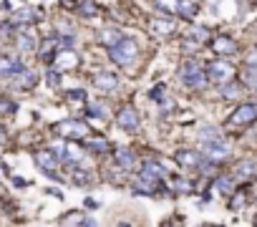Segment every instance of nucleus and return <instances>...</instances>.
<instances>
[{
	"instance_id": "nucleus-1",
	"label": "nucleus",
	"mask_w": 257,
	"mask_h": 227,
	"mask_svg": "<svg viewBox=\"0 0 257 227\" xmlns=\"http://www.w3.org/2000/svg\"><path fill=\"white\" fill-rule=\"evenodd\" d=\"M177 73H179V81L184 86H189V88H202L207 83V68H202L199 61H194V58L182 61Z\"/></svg>"
},
{
	"instance_id": "nucleus-2",
	"label": "nucleus",
	"mask_w": 257,
	"mask_h": 227,
	"mask_svg": "<svg viewBox=\"0 0 257 227\" xmlns=\"http://www.w3.org/2000/svg\"><path fill=\"white\" fill-rule=\"evenodd\" d=\"M108 56L116 66H128V63H134V58L139 56V46L134 38H121L116 46L108 48Z\"/></svg>"
},
{
	"instance_id": "nucleus-3",
	"label": "nucleus",
	"mask_w": 257,
	"mask_h": 227,
	"mask_svg": "<svg viewBox=\"0 0 257 227\" xmlns=\"http://www.w3.org/2000/svg\"><path fill=\"white\" fill-rule=\"evenodd\" d=\"M53 132H56L58 137L68 139V142H78V139H86L91 129H88L83 122H78V119H66V122H58V124L53 127Z\"/></svg>"
},
{
	"instance_id": "nucleus-4",
	"label": "nucleus",
	"mask_w": 257,
	"mask_h": 227,
	"mask_svg": "<svg viewBox=\"0 0 257 227\" xmlns=\"http://www.w3.org/2000/svg\"><path fill=\"white\" fill-rule=\"evenodd\" d=\"M257 122V101H247V103H239L234 111H232V117H229V127H247Z\"/></svg>"
},
{
	"instance_id": "nucleus-5",
	"label": "nucleus",
	"mask_w": 257,
	"mask_h": 227,
	"mask_svg": "<svg viewBox=\"0 0 257 227\" xmlns=\"http://www.w3.org/2000/svg\"><path fill=\"white\" fill-rule=\"evenodd\" d=\"M207 78L212 81V83H229L232 78H234V68L227 63V61H212V63H207Z\"/></svg>"
},
{
	"instance_id": "nucleus-6",
	"label": "nucleus",
	"mask_w": 257,
	"mask_h": 227,
	"mask_svg": "<svg viewBox=\"0 0 257 227\" xmlns=\"http://www.w3.org/2000/svg\"><path fill=\"white\" fill-rule=\"evenodd\" d=\"M202 149H204V157L212 159V162H224L232 157V149L222 142V139H212V142H202Z\"/></svg>"
},
{
	"instance_id": "nucleus-7",
	"label": "nucleus",
	"mask_w": 257,
	"mask_h": 227,
	"mask_svg": "<svg viewBox=\"0 0 257 227\" xmlns=\"http://www.w3.org/2000/svg\"><path fill=\"white\" fill-rule=\"evenodd\" d=\"M36 164L48 174V177H53V179H58V174H56V167H58V157H56V152L53 149H43V152H36Z\"/></svg>"
},
{
	"instance_id": "nucleus-8",
	"label": "nucleus",
	"mask_w": 257,
	"mask_h": 227,
	"mask_svg": "<svg viewBox=\"0 0 257 227\" xmlns=\"http://www.w3.org/2000/svg\"><path fill=\"white\" fill-rule=\"evenodd\" d=\"M116 124L126 132H137L139 129V111L134 106H123L118 111V117H116Z\"/></svg>"
},
{
	"instance_id": "nucleus-9",
	"label": "nucleus",
	"mask_w": 257,
	"mask_h": 227,
	"mask_svg": "<svg viewBox=\"0 0 257 227\" xmlns=\"http://www.w3.org/2000/svg\"><path fill=\"white\" fill-rule=\"evenodd\" d=\"M53 152H56V157L61 159V162H81V157H83V149L81 147H73V144H56L53 147Z\"/></svg>"
},
{
	"instance_id": "nucleus-10",
	"label": "nucleus",
	"mask_w": 257,
	"mask_h": 227,
	"mask_svg": "<svg viewBox=\"0 0 257 227\" xmlns=\"http://www.w3.org/2000/svg\"><path fill=\"white\" fill-rule=\"evenodd\" d=\"M56 66H58V71H71V68H76V66H78V53L71 51V48H58V53H56Z\"/></svg>"
},
{
	"instance_id": "nucleus-11",
	"label": "nucleus",
	"mask_w": 257,
	"mask_h": 227,
	"mask_svg": "<svg viewBox=\"0 0 257 227\" xmlns=\"http://www.w3.org/2000/svg\"><path fill=\"white\" fill-rule=\"evenodd\" d=\"M212 51L217 56H232V53H237V41L229 36H217L212 41Z\"/></svg>"
},
{
	"instance_id": "nucleus-12",
	"label": "nucleus",
	"mask_w": 257,
	"mask_h": 227,
	"mask_svg": "<svg viewBox=\"0 0 257 227\" xmlns=\"http://www.w3.org/2000/svg\"><path fill=\"white\" fill-rule=\"evenodd\" d=\"M93 83L98 86V91H116V86H118V76L116 73H111V71H98L96 76H93Z\"/></svg>"
},
{
	"instance_id": "nucleus-13",
	"label": "nucleus",
	"mask_w": 257,
	"mask_h": 227,
	"mask_svg": "<svg viewBox=\"0 0 257 227\" xmlns=\"http://www.w3.org/2000/svg\"><path fill=\"white\" fill-rule=\"evenodd\" d=\"M116 164L126 172H132L137 167V154L132 149H116Z\"/></svg>"
},
{
	"instance_id": "nucleus-14",
	"label": "nucleus",
	"mask_w": 257,
	"mask_h": 227,
	"mask_svg": "<svg viewBox=\"0 0 257 227\" xmlns=\"http://www.w3.org/2000/svg\"><path fill=\"white\" fill-rule=\"evenodd\" d=\"M142 177L154 179V182H162V179H164V167L157 164V162H144V167H142Z\"/></svg>"
},
{
	"instance_id": "nucleus-15",
	"label": "nucleus",
	"mask_w": 257,
	"mask_h": 227,
	"mask_svg": "<svg viewBox=\"0 0 257 227\" xmlns=\"http://www.w3.org/2000/svg\"><path fill=\"white\" fill-rule=\"evenodd\" d=\"M121 38H123V36H121V31L106 28V31H101V36H98V43H101V46H106V48H111V46H116Z\"/></svg>"
},
{
	"instance_id": "nucleus-16",
	"label": "nucleus",
	"mask_w": 257,
	"mask_h": 227,
	"mask_svg": "<svg viewBox=\"0 0 257 227\" xmlns=\"http://www.w3.org/2000/svg\"><path fill=\"white\" fill-rule=\"evenodd\" d=\"M154 6H157V11H162L167 16H177L182 0H154Z\"/></svg>"
},
{
	"instance_id": "nucleus-17",
	"label": "nucleus",
	"mask_w": 257,
	"mask_h": 227,
	"mask_svg": "<svg viewBox=\"0 0 257 227\" xmlns=\"http://www.w3.org/2000/svg\"><path fill=\"white\" fill-rule=\"evenodd\" d=\"M152 31H154L157 36H169V33L174 31V23H172V21H164V18H154V21H152Z\"/></svg>"
},
{
	"instance_id": "nucleus-18",
	"label": "nucleus",
	"mask_w": 257,
	"mask_h": 227,
	"mask_svg": "<svg viewBox=\"0 0 257 227\" xmlns=\"http://www.w3.org/2000/svg\"><path fill=\"white\" fill-rule=\"evenodd\" d=\"M239 81H242V86H247V88H257V66H247V68L242 71Z\"/></svg>"
},
{
	"instance_id": "nucleus-19",
	"label": "nucleus",
	"mask_w": 257,
	"mask_h": 227,
	"mask_svg": "<svg viewBox=\"0 0 257 227\" xmlns=\"http://www.w3.org/2000/svg\"><path fill=\"white\" fill-rule=\"evenodd\" d=\"M88 152H96V154H103V152H111V144L106 139H86L83 144Z\"/></svg>"
},
{
	"instance_id": "nucleus-20",
	"label": "nucleus",
	"mask_w": 257,
	"mask_h": 227,
	"mask_svg": "<svg viewBox=\"0 0 257 227\" xmlns=\"http://www.w3.org/2000/svg\"><path fill=\"white\" fill-rule=\"evenodd\" d=\"M232 187H234V179H232V177H219V179H214V184H212V192L229 194V192H232Z\"/></svg>"
},
{
	"instance_id": "nucleus-21",
	"label": "nucleus",
	"mask_w": 257,
	"mask_h": 227,
	"mask_svg": "<svg viewBox=\"0 0 257 227\" xmlns=\"http://www.w3.org/2000/svg\"><path fill=\"white\" fill-rule=\"evenodd\" d=\"M76 11H78L81 16L91 18V16H96V13H98V6L93 3V0H81V3H76Z\"/></svg>"
},
{
	"instance_id": "nucleus-22",
	"label": "nucleus",
	"mask_w": 257,
	"mask_h": 227,
	"mask_svg": "<svg viewBox=\"0 0 257 227\" xmlns=\"http://www.w3.org/2000/svg\"><path fill=\"white\" fill-rule=\"evenodd\" d=\"M38 18H41V13L26 8V11H18V13L13 16V23H33V21H38Z\"/></svg>"
},
{
	"instance_id": "nucleus-23",
	"label": "nucleus",
	"mask_w": 257,
	"mask_h": 227,
	"mask_svg": "<svg viewBox=\"0 0 257 227\" xmlns=\"http://www.w3.org/2000/svg\"><path fill=\"white\" fill-rule=\"evenodd\" d=\"M16 78H18V86H21V88H33V86H36V73L28 71V68H26L23 73H18Z\"/></svg>"
},
{
	"instance_id": "nucleus-24",
	"label": "nucleus",
	"mask_w": 257,
	"mask_h": 227,
	"mask_svg": "<svg viewBox=\"0 0 257 227\" xmlns=\"http://www.w3.org/2000/svg\"><path fill=\"white\" fill-rule=\"evenodd\" d=\"M179 16L182 18H194L197 16V6L189 3V0H182V6H179Z\"/></svg>"
},
{
	"instance_id": "nucleus-25",
	"label": "nucleus",
	"mask_w": 257,
	"mask_h": 227,
	"mask_svg": "<svg viewBox=\"0 0 257 227\" xmlns=\"http://www.w3.org/2000/svg\"><path fill=\"white\" fill-rule=\"evenodd\" d=\"M18 48H21L23 53H31V51L36 48V41H33L31 36H26V33H23V36H18Z\"/></svg>"
},
{
	"instance_id": "nucleus-26",
	"label": "nucleus",
	"mask_w": 257,
	"mask_h": 227,
	"mask_svg": "<svg viewBox=\"0 0 257 227\" xmlns=\"http://www.w3.org/2000/svg\"><path fill=\"white\" fill-rule=\"evenodd\" d=\"M61 224H86V217H83L81 212H73V214L61 217Z\"/></svg>"
},
{
	"instance_id": "nucleus-27",
	"label": "nucleus",
	"mask_w": 257,
	"mask_h": 227,
	"mask_svg": "<svg viewBox=\"0 0 257 227\" xmlns=\"http://www.w3.org/2000/svg\"><path fill=\"white\" fill-rule=\"evenodd\" d=\"M199 139H202V142H212V139H222V137H219V132H217V129H212V127H207V129H202V134H199Z\"/></svg>"
},
{
	"instance_id": "nucleus-28",
	"label": "nucleus",
	"mask_w": 257,
	"mask_h": 227,
	"mask_svg": "<svg viewBox=\"0 0 257 227\" xmlns=\"http://www.w3.org/2000/svg\"><path fill=\"white\" fill-rule=\"evenodd\" d=\"M222 96H224V98H234V96H239V86H237V83H224Z\"/></svg>"
},
{
	"instance_id": "nucleus-29",
	"label": "nucleus",
	"mask_w": 257,
	"mask_h": 227,
	"mask_svg": "<svg viewBox=\"0 0 257 227\" xmlns=\"http://www.w3.org/2000/svg\"><path fill=\"white\" fill-rule=\"evenodd\" d=\"M237 174H239V177H252V174H254V164H252V162H242L239 169H237Z\"/></svg>"
},
{
	"instance_id": "nucleus-30",
	"label": "nucleus",
	"mask_w": 257,
	"mask_h": 227,
	"mask_svg": "<svg viewBox=\"0 0 257 227\" xmlns=\"http://www.w3.org/2000/svg\"><path fill=\"white\" fill-rule=\"evenodd\" d=\"M16 111V103L8 101L6 96H0V113H13Z\"/></svg>"
},
{
	"instance_id": "nucleus-31",
	"label": "nucleus",
	"mask_w": 257,
	"mask_h": 227,
	"mask_svg": "<svg viewBox=\"0 0 257 227\" xmlns=\"http://www.w3.org/2000/svg\"><path fill=\"white\" fill-rule=\"evenodd\" d=\"M91 179H93V177H91L86 169H81V172H76V174H73V182H76V184H88Z\"/></svg>"
},
{
	"instance_id": "nucleus-32",
	"label": "nucleus",
	"mask_w": 257,
	"mask_h": 227,
	"mask_svg": "<svg viewBox=\"0 0 257 227\" xmlns=\"http://www.w3.org/2000/svg\"><path fill=\"white\" fill-rule=\"evenodd\" d=\"M68 101H78V103H83V101H86V93H83V91H71V93H68Z\"/></svg>"
},
{
	"instance_id": "nucleus-33",
	"label": "nucleus",
	"mask_w": 257,
	"mask_h": 227,
	"mask_svg": "<svg viewBox=\"0 0 257 227\" xmlns=\"http://www.w3.org/2000/svg\"><path fill=\"white\" fill-rule=\"evenodd\" d=\"M48 83L56 88V86H61V73H56V71H51L48 73Z\"/></svg>"
},
{
	"instance_id": "nucleus-34",
	"label": "nucleus",
	"mask_w": 257,
	"mask_h": 227,
	"mask_svg": "<svg viewBox=\"0 0 257 227\" xmlns=\"http://www.w3.org/2000/svg\"><path fill=\"white\" fill-rule=\"evenodd\" d=\"M149 96H152V98H157V101H162V98H164V86H154Z\"/></svg>"
},
{
	"instance_id": "nucleus-35",
	"label": "nucleus",
	"mask_w": 257,
	"mask_h": 227,
	"mask_svg": "<svg viewBox=\"0 0 257 227\" xmlns=\"http://www.w3.org/2000/svg\"><path fill=\"white\" fill-rule=\"evenodd\" d=\"M242 204H244V194H237V197L232 199V204H229V207H232V209H237V207H242Z\"/></svg>"
},
{
	"instance_id": "nucleus-36",
	"label": "nucleus",
	"mask_w": 257,
	"mask_h": 227,
	"mask_svg": "<svg viewBox=\"0 0 257 227\" xmlns=\"http://www.w3.org/2000/svg\"><path fill=\"white\" fill-rule=\"evenodd\" d=\"M6 142H8V132L0 127V144H6Z\"/></svg>"
},
{
	"instance_id": "nucleus-37",
	"label": "nucleus",
	"mask_w": 257,
	"mask_h": 227,
	"mask_svg": "<svg viewBox=\"0 0 257 227\" xmlns=\"http://www.w3.org/2000/svg\"><path fill=\"white\" fill-rule=\"evenodd\" d=\"M254 91H257V88H254Z\"/></svg>"
}]
</instances>
